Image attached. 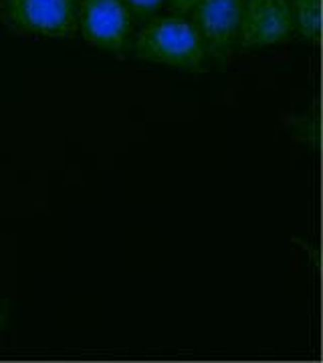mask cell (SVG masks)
Segmentation results:
<instances>
[{
	"label": "cell",
	"mask_w": 323,
	"mask_h": 363,
	"mask_svg": "<svg viewBox=\"0 0 323 363\" xmlns=\"http://www.w3.org/2000/svg\"><path fill=\"white\" fill-rule=\"evenodd\" d=\"M133 55L142 61L198 71L207 61V47L192 21L176 14L143 26L133 43Z\"/></svg>",
	"instance_id": "cell-1"
},
{
	"label": "cell",
	"mask_w": 323,
	"mask_h": 363,
	"mask_svg": "<svg viewBox=\"0 0 323 363\" xmlns=\"http://www.w3.org/2000/svg\"><path fill=\"white\" fill-rule=\"evenodd\" d=\"M79 0H0L4 25L21 35L75 37Z\"/></svg>",
	"instance_id": "cell-2"
},
{
	"label": "cell",
	"mask_w": 323,
	"mask_h": 363,
	"mask_svg": "<svg viewBox=\"0 0 323 363\" xmlns=\"http://www.w3.org/2000/svg\"><path fill=\"white\" fill-rule=\"evenodd\" d=\"M77 18L89 45L124 55L131 33V11L126 0H79Z\"/></svg>",
	"instance_id": "cell-3"
},
{
	"label": "cell",
	"mask_w": 323,
	"mask_h": 363,
	"mask_svg": "<svg viewBox=\"0 0 323 363\" xmlns=\"http://www.w3.org/2000/svg\"><path fill=\"white\" fill-rule=\"evenodd\" d=\"M295 35L289 0H245L239 28L241 49H258L287 43Z\"/></svg>",
	"instance_id": "cell-4"
},
{
	"label": "cell",
	"mask_w": 323,
	"mask_h": 363,
	"mask_svg": "<svg viewBox=\"0 0 323 363\" xmlns=\"http://www.w3.org/2000/svg\"><path fill=\"white\" fill-rule=\"evenodd\" d=\"M245 0H198L194 4V25L204 40L207 55L226 61L239 40Z\"/></svg>",
	"instance_id": "cell-5"
},
{
	"label": "cell",
	"mask_w": 323,
	"mask_h": 363,
	"mask_svg": "<svg viewBox=\"0 0 323 363\" xmlns=\"http://www.w3.org/2000/svg\"><path fill=\"white\" fill-rule=\"evenodd\" d=\"M295 30L301 37L315 40L322 33V0H289Z\"/></svg>",
	"instance_id": "cell-6"
},
{
	"label": "cell",
	"mask_w": 323,
	"mask_h": 363,
	"mask_svg": "<svg viewBox=\"0 0 323 363\" xmlns=\"http://www.w3.org/2000/svg\"><path fill=\"white\" fill-rule=\"evenodd\" d=\"M166 0H126V4L129 6L131 14H138V16H150L154 14Z\"/></svg>",
	"instance_id": "cell-7"
},
{
	"label": "cell",
	"mask_w": 323,
	"mask_h": 363,
	"mask_svg": "<svg viewBox=\"0 0 323 363\" xmlns=\"http://www.w3.org/2000/svg\"><path fill=\"white\" fill-rule=\"evenodd\" d=\"M170 6H172V11H176V13H188V11H192L194 4L198 2V0H168Z\"/></svg>",
	"instance_id": "cell-8"
},
{
	"label": "cell",
	"mask_w": 323,
	"mask_h": 363,
	"mask_svg": "<svg viewBox=\"0 0 323 363\" xmlns=\"http://www.w3.org/2000/svg\"><path fill=\"white\" fill-rule=\"evenodd\" d=\"M4 319H6V309H4V305L0 303V333H2V327H4Z\"/></svg>",
	"instance_id": "cell-9"
}]
</instances>
